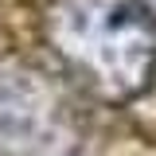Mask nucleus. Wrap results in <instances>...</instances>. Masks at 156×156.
Wrapping results in <instances>:
<instances>
[{
  "label": "nucleus",
  "instance_id": "nucleus-1",
  "mask_svg": "<svg viewBox=\"0 0 156 156\" xmlns=\"http://www.w3.org/2000/svg\"><path fill=\"white\" fill-rule=\"evenodd\" d=\"M47 39L55 55L109 101L136 98L156 70V16L140 0H55Z\"/></svg>",
  "mask_w": 156,
  "mask_h": 156
},
{
  "label": "nucleus",
  "instance_id": "nucleus-2",
  "mask_svg": "<svg viewBox=\"0 0 156 156\" xmlns=\"http://www.w3.org/2000/svg\"><path fill=\"white\" fill-rule=\"evenodd\" d=\"M140 4H144V8H148V12L156 16V0H140Z\"/></svg>",
  "mask_w": 156,
  "mask_h": 156
}]
</instances>
